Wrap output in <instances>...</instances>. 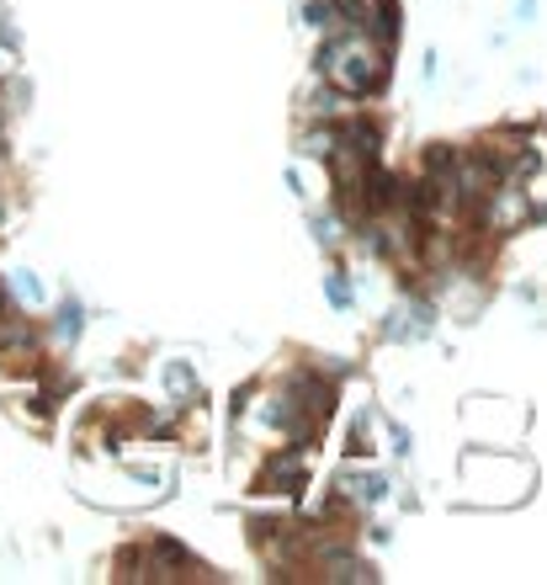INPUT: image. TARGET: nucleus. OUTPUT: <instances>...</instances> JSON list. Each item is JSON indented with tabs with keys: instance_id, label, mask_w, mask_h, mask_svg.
I'll return each mask as SVG.
<instances>
[{
	"instance_id": "f03ea898",
	"label": "nucleus",
	"mask_w": 547,
	"mask_h": 585,
	"mask_svg": "<svg viewBox=\"0 0 547 585\" xmlns=\"http://www.w3.org/2000/svg\"><path fill=\"white\" fill-rule=\"evenodd\" d=\"M430 319H436V309L430 304H405L399 315H394V325H388V341H426L430 336Z\"/></svg>"
},
{
	"instance_id": "39448f33",
	"label": "nucleus",
	"mask_w": 547,
	"mask_h": 585,
	"mask_svg": "<svg viewBox=\"0 0 547 585\" xmlns=\"http://www.w3.org/2000/svg\"><path fill=\"white\" fill-rule=\"evenodd\" d=\"M166 389L176 394V399H197V394H202V384H197V373H191L187 363H170L166 367Z\"/></svg>"
},
{
	"instance_id": "7ed1b4c3",
	"label": "nucleus",
	"mask_w": 547,
	"mask_h": 585,
	"mask_svg": "<svg viewBox=\"0 0 547 585\" xmlns=\"http://www.w3.org/2000/svg\"><path fill=\"white\" fill-rule=\"evenodd\" d=\"M298 149H304V160L330 166V155L340 149V122H309V128L298 133Z\"/></svg>"
},
{
	"instance_id": "f257e3e1",
	"label": "nucleus",
	"mask_w": 547,
	"mask_h": 585,
	"mask_svg": "<svg viewBox=\"0 0 547 585\" xmlns=\"http://www.w3.org/2000/svg\"><path fill=\"white\" fill-rule=\"evenodd\" d=\"M388 59L394 49L378 43L367 27H340L325 38V49H319V80H330L335 91H346V97H378L382 86H388Z\"/></svg>"
},
{
	"instance_id": "20e7f679",
	"label": "nucleus",
	"mask_w": 547,
	"mask_h": 585,
	"mask_svg": "<svg viewBox=\"0 0 547 585\" xmlns=\"http://www.w3.org/2000/svg\"><path fill=\"white\" fill-rule=\"evenodd\" d=\"M80 330H86V309H80V298H64V304H59V315H53V341L74 346V341H80Z\"/></svg>"
},
{
	"instance_id": "423d86ee",
	"label": "nucleus",
	"mask_w": 547,
	"mask_h": 585,
	"mask_svg": "<svg viewBox=\"0 0 547 585\" xmlns=\"http://www.w3.org/2000/svg\"><path fill=\"white\" fill-rule=\"evenodd\" d=\"M325 298H330L335 309H351V288H346V277H340V271L325 277Z\"/></svg>"
}]
</instances>
